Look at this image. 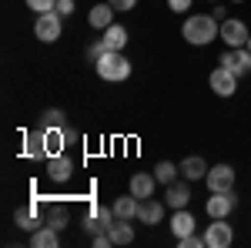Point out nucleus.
<instances>
[{
  "mask_svg": "<svg viewBox=\"0 0 251 248\" xmlns=\"http://www.w3.org/2000/svg\"><path fill=\"white\" fill-rule=\"evenodd\" d=\"M181 34H184V40H188V44L204 47V44H211V40L221 37V20H214L211 14H191V17L184 20Z\"/></svg>",
  "mask_w": 251,
  "mask_h": 248,
  "instance_id": "nucleus-1",
  "label": "nucleus"
},
{
  "mask_svg": "<svg viewBox=\"0 0 251 248\" xmlns=\"http://www.w3.org/2000/svg\"><path fill=\"white\" fill-rule=\"evenodd\" d=\"M94 71L100 81H111V84H121L131 77V60L124 51H104L100 60H94Z\"/></svg>",
  "mask_w": 251,
  "mask_h": 248,
  "instance_id": "nucleus-2",
  "label": "nucleus"
},
{
  "mask_svg": "<svg viewBox=\"0 0 251 248\" xmlns=\"http://www.w3.org/2000/svg\"><path fill=\"white\" fill-rule=\"evenodd\" d=\"M114 208H104V205H97V201H91V208H87V215H84V228H87V235L94 238V235H100V231H107L111 225H114Z\"/></svg>",
  "mask_w": 251,
  "mask_h": 248,
  "instance_id": "nucleus-3",
  "label": "nucleus"
},
{
  "mask_svg": "<svg viewBox=\"0 0 251 248\" xmlns=\"http://www.w3.org/2000/svg\"><path fill=\"white\" fill-rule=\"evenodd\" d=\"M60 30H64V17H60L57 10H50V14H37L34 20V37L44 40V44H54L60 37Z\"/></svg>",
  "mask_w": 251,
  "mask_h": 248,
  "instance_id": "nucleus-4",
  "label": "nucleus"
},
{
  "mask_svg": "<svg viewBox=\"0 0 251 248\" xmlns=\"http://www.w3.org/2000/svg\"><path fill=\"white\" fill-rule=\"evenodd\" d=\"M234 242V228L228 225V218H211V225L204 231V245L208 248H228Z\"/></svg>",
  "mask_w": 251,
  "mask_h": 248,
  "instance_id": "nucleus-5",
  "label": "nucleus"
},
{
  "mask_svg": "<svg viewBox=\"0 0 251 248\" xmlns=\"http://www.w3.org/2000/svg\"><path fill=\"white\" fill-rule=\"evenodd\" d=\"M234 205H238L234 191H211V198L204 201V211H208V218H228Z\"/></svg>",
  "mask_w": 251,
  "mask_h": 248,
  "instance_id": "nucleus-6",
  "label": "nucleus"
},
{
  "mask_svg": "<svg viewBox=\"0 0 251 248\" xmlns=\"http://www.w3.org/2000/svg\"><path fill=\"white\" fill-rule=\"evenodd\" d=\"M221 67H228V71H234V74H251V51L248 47H228L225 54H221V60H218Z\"/></svg>",
  "mask_w": 251,
  "mask_h": 248,
  "instance_id": "nucleus-7",
  "label": "nucleus"
},
{
  "mask_svg": "<svg viewBox=\"0 0 251 248\" xmlns=\"http://www.w3.org/2000/svg\"><path fill=\"white\" fill-rule=\"evenodd\" d=\"M248 37H251V30L238 17L221 20V40H225L228 47H248Z\"/></svg>",
  "mask_w": 251,
  "mask_h": 248,
  "instance_id": "nucleus-8",
  "label": "nucleus"
},
{
  "mask_svg": "<svg viewBox=\"0 0 251 248\" xmlns=\"http://www.w3.org/2000/svg\"><path fill=\"white\" fill-rule=\"evenodd\" d=\"M208 84H211V91L218 97H231L238 91V74L228 71V67H214L211 77H208Z\"/></svg>",
  "mask_w": 251,
  "mask_h": 248,
  "instance_id": "nucleus-9",
  "label": "nucleus"
},
{
  "mask_svg": "<svg viewBox=\"0 0 251 248\" xmlns=\"http://www.w3.org/2000/svg\"><path fill=\"white\" fill-rule=\"evenodd\" d=\"M204 181H208V191H231L234 188V168L231 165H214V168H208Z\"/></svg>",
  "mask_w": 251,
  "mask_h": 248,
  "instance_id": "nucleus-10",
  "label": "nucleus"
},
{
  "mask_svg": "<svg viewBox=\"0 0 251 248\" xmlns=\"http://www.w3.org/2000/svg\"><path fill=\"white\" fill-rule=\"evenodd\" d=\"M71 174H74V161H71L67 154H54V158H47V178H50V181L64 185V181H71Z\"/></svg>",
  "mask_w": 251,
  "mask_h": 248,
  "instance_id": "nucleus-11",
  "label": "nucleus"
},
{
  "mask_svg": "<svg viewBox=\"0 0 251 248\" xmlns=\"http://www.w3.org/2000/svg\"><path fill=\"white\" fill-rule=\"evenodd\" d=\"M188 201H191V188H188V178L184 181H171L168 191H164V205L168 208H188Z\"/></svg>",
  "mask_w": 251,
  "mask_h": 248,
  "instance_id": "nucleus-12",
  "label": "nucleus"
},
{
  "mask_svg": "<svg viewBox=\"0 0 251 248\" xmlns=\"http://www.w3.org/2000/svg\"><path fill=\"white\" fill-rule=\"evenodd\" d=\"M161 218H164V201H157V198H144V201H141V208H137V221L154 228Z\"/></svg>",
  "mask_w": 251,
  "mask_h": 248,
  "instance_id": "nucleus-13",
  "label": "nucleus"
},
{
  "mask_svg": "<svg viewBox=\"0 0 251 248\" xmlns=\"http://www.w3.org/2000/svg\"><path fill=\"white\" fill-rule=\"evenodd\" d=\"M114 14H117V10L111 7V3H94L91 14H87V24H91L94 30H107V27L114 24Z\"/></svg>",
  "mask_w": 251,
  "mask_h": 248,
  "instance_id": "nucleus-14",
  "label": "nucleus"
},
{
  "mask_svg": "<svg viewBox=\"0 0 251 248\" xmlns=\"http://www.w3.org/2000/svg\"><path fill=\"white\" fill-rule=\"evenodd\" d=\"M154 185H157L154 171H137L134 178H131V194H137L141 201H144V198H154Z\"/></svg>",
  "mask_w": 251,
  "mask_h": 248,
  "instance_id": "nucleus-15",
  "label": "nucleus"
},
{
  "mask_svg": "<svg viewBox=\"0 0 251 248\" xmlns=\"http://www.w3.org/2000/svg\"><path fill=\"white\" fill-rule=\"evenodd\" d=\"M100 44H104L107 51H124V47H127V27L111 24L107 30H100Z\"/></svg>",
  "mask_w": 251,
  "mask_h": 248,
  "instance_id": "nucleus-16",
  "label": "nucleus"
},
{
  "mask_svg": "<svg viewBox=\"0 0 251 248\" xmlns=\"http://www.w3.org/2000/svg\"><path fill=\"white\" fill-rule=\"evenodd\" d=\"M37 211H40L37 201H34L30 208H17V211H14V221H17V228H20V231H37L40 225H44Z\"/></svg>",
  "mask_w": 251,
  "mask_h": 248,
  "instance_id": "nucleus-17",
  "label": "nucleus"
},
{
  "mask_svg": "<svg viewBox=\"0 0 251 248\" xmlns=\"http://www.w3.org/2000/svg\"><path fill=\"white\" fill-rule=\"evenodd\" d=\"M30 245L34 248H57L60 245V231L50 225H40L37 231H30Z\"/></svg>",
  "mask_w": 251,
  "mask_h": 248,
  "instance_id": "nucleus-18",
  "label": "nucleus"
},
{
  "mask_svg": "<svg viewBox=\"0 0 251 248\" xmlns=\"http://www.w3.org/2000/svg\"><path fill=\"white\" fill-rule=\"evenodd\" d=\"M107 235H111L114 245H131V242H134V228H131L127 218H114V225L107 228Z\"/></svg>",
  "mask_w": 251,
  "mask_h": 248,
  "instance_id": "nucleus-19",
  "label": "nucleus"
},
{
  "mask_svg": "<svg viewBox=\"0 0 251 248\" xmlns=\"http://www.w3.org/2000/svg\"><path fill=\"white\" fill-rule=\"evenodd\" d=\"M171 231H174V238L191 235V231H194V215L188 208H177V211H174V218H171Z\"/></svg>",
  "mask_w": 251,
  "mask_h": 248,
  "instance_id": "nucleus-20",
  "label": "nucleus"
},
{
  "mask_svg": "<svg viewBox=\"0 0 251 248\" xmlns=\"http://www.w3.org/2000/svg\"><path fill=\"white\" fill-rule=\"evenodd\" d=\"M181 174H184L188 181H201V178L208 174V165H204V158H198V154L184 158V161H181Z\"/></svg>",
  "mask_w": 251,
  "mask_h": 248,
  "instance_id": "nucleus-21",
  "label": "nucleus"
},
{
  "mask_svg": "<svg viewBox=\"0 0 251 248\" xmlns=\"http://www.w3.org/2000/svg\"><path fill=\"white\" fill-rule=\"evenodd\" d=\"M111 208H114V215H117V218H127V221H131V218H137L141 198H137V194H124V198H117V201L111 205Z\"/></svg>",
  "mask_w": 251,
  "mask_h": 248,
  "instance_id": "nucleus-22",
  "label": "nucleus"
},
{
  "mask_svg": "<svg viewBox=\"0 0 251 248\" xmlns=\"http://www.w3.org/2000/svg\"><path fill=\"white\" fill-rule=\"evenodd\" d=\"M44 225L64 231L67 225H71V211L64 208V205H47V218H44Z\"/></svg>",
  "mask_w": 251,
  "mask_h": 248,
  "instance_id": "nucleus-23",
  "label": "nucleus"
},
{
  "mask_svg": "<svg viewBox=\"0 0 251 248\" xmlns=\"http://www.w3.org/2000/svg\"><path fill=\"white\" fill-rule=\"evenodd\" d=\"M24 158H47L44 148V131H30L24 138Z\"/></svg>",
  "mask_w": 251,
  "mask_h": 248,
  "instance_id": "nucleus-24",
  "label": "nucleus"
},
{
  "mask_svg": "<svg viewBox=\"0 0 251 248\" xmlns=\"http://www.w3.org/2000/svg\"><path fill=\"white\" fill-rule=\"evenodd\" d=\"M177 165L174 161H157L154 165V178H157V185H171V181H177Z\"/></svg>",
  "mask_w": 251,
  "mask_h": 248,
  "instance_id": "nucleus-25",
  "label": "nucleus"
},
{
  "mask_svg": "<svg viewBox=\"0 0 251 248\" xmlns=\"http://www.w3.org/2000/svg\"><path fill=\"white\" fill-rule=\"evenodd\" d=\"M64 124H67V117H64L60 108H47L44 117H40V128H64Z\"/></svg>",
  "mask_w": 251,
  "mask_h": 248,
  "instance_id": "nucleus-26",
  "label": "nucleus"
},
{
  "mask_svg": "<svg viewBox=\"0 0 251 248\" xmlns=\"http://www.w3.org/2000/svg\"><path fill=\"white\" fill-rule=\"evenodd\" d=\"M24 3H27L34 14H50V10L57 7V0H24Z\"/></svg>",
  "mask_w": 251,
  "mask_h": 248,
  "instance_id": "nucleus-27",
  "label": "nucleus"
},
{
  "mask_svg": "<svg viewBox=\"0 0 251 248\" xmlns=\"http://www.w3.org/2000/svg\"><path fill=\"white\" fill-rule=\"evenodd\" d=\"M177 245H181V248H208V245H204V235H194V231H191V235H184V238H177Z\"/></svg>",
  "mask_w": 251,
  "mask_h": 248,
  "instance_id": "nucleus-28",
  "label": "nucleus"
},
{
  "mask_svg": "<svg viewBox=\"0 0 251 248\" xmlns=\"http://www.w3.org/2000/svg\"><path fill=\"white\" fill-rule=\"evenodd\" d=\"M74 7H77L74 0H57V7H54V10H57L60 17H71V14H74Z\"/></svg>",
  "mask_w": 251,
  "mask_h": 248,
  "instance_id": "nucleus-29",
  "label": "nucleus"
},
{
  "mask_svg": "<svg viewBox=\"0 0 251 248\" xmlns=\"http://www.w3.org/2000/svg\"><path fill=\"white\" fill-rule=\"evenodd\" d=\"M107 3L114 7L117 14H127V10H134V3H137V0H107Z\"/></svg>",
  "mask_w": 251,
  "mask_h": 248,
  "instance_id": "nucleus-30",
  "label": "nucleus"
},
{
  "mask_svg": "<svg viewBox=\"0 0 251 248\" xmlns=\"http://www.w3.org/2000/svg\"><path fill=\"white\" fill-rule=\"evenodd\" d=\"M168 7L174 14H184V10H191V0H168Z\"/></svg>",
  "mask_w": 251,
  "mask_h": 248,
  "instance_id": "nucleus-31",
  "label": "nucleus"
},
{
  "mask_svg": "<svg viewBox=\"0 0 251 248\" xmlns=\"http://www.w3.org/2000/svg\"><path fill=\"white\" fill-rule=\"evenodd\" d=\"M104 51H107L104 44H91V47H87V60H100V54H104Z\"/></svg>",
  "mask_w": 251,
  "mask_h": 248,
  "instance_id": "nucleus-32",
  "label": "nucleus"
},
{
  "mask_svg": "<svg viewBox=\"0 0 251 248\" xmlns=\"http://www.w3.org/2000/svg\"><path fill=\"white\" fill-rule=\"evenodd\" d=\"M114 242H111V235L107 231H100V235H94V248H111Z\"/></svg>",
  "mask_w": 251,
  "mask_h": 248,
  "instance_id": "nucleus-33",
  "label": "nucleus"
},
{
  "mask_svg": "<svg viewBox=\"0 0 251 248\" xmlns=\"http://www.w3.org/2000/svg\"><path fill=\"white\" fill-rule=\"evenodd\" d=\"M211 17H214V20H228V14H225V7H214Z\"/></svg>",
  "mask_w": 251,
  "mask_h": 248,
  "instance_id": "nucleus-34",
  "label": "nucleus"
},
{
  "mask_svg": "<svg viewBox=\"0 0 251 248\" xmlns=\"http://www.w3.org/2000/svg\"><path fill=\"white\" fill-rule=\"evenodd\" d=\"M248 51H251V37H248Z\"/></svg>",
  "mask_w": 251,
  "mask_h": 248,
  "instance_id": "nucleus-35",
  "label": "nucleus"
},
{
  "mask_svg": "<svg viewBox=\"0 0 251 248\" xmlns=\"http://www.w3.org/2000/svg\"><path fill=\"white\" fill-rule=\"evenodd\" d=\"M231 3H241V0H231Z\"/></svg>",
  "mask_w": 251,
  "mask_h": 248,
  "instance_id": "nucleus-36",
  "label": "nucleus"
}]
</instances>
